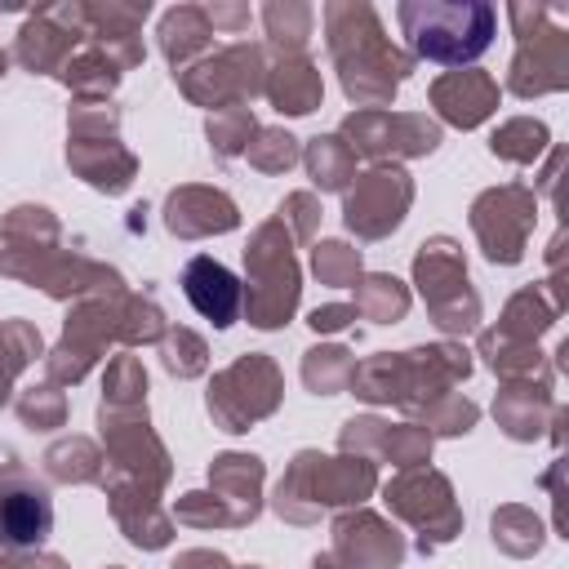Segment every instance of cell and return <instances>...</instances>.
<instances>
[{
  "mask_svg": "<svg viewBox=\"0 0 569 569\" xmlns=\"http://www.w3.org/2000/svg\"><path fill=\"white\" fill-rule=\"evenodd\" d=\"M400 22L418 53L436 62H471L489 49L493 13L485 4H405Z\"/></svg>",
  "mask_w": 569,
  "mask_h": 569,
  "instance_id": "cell-1",
  "label": "cell"
},
{
  "mask_svg": "<svg viewBox=\"0 0 569 569\" xmlns=\"http://www.w3.org/2000/svg\"><path fill=\"white\" fill-rule=\"evenodd\" d=\"M182 289L191 298V307L200 316H209L213 325H231L236 320V302H240V284L236 276L213 262V258H191L187 262V276H182Z\"/></svg>",
  "mask_w": 569,
  "mask_h": 569,
  "instance_id": "cell-2",
  "label": "cell"
}]
</instances>
